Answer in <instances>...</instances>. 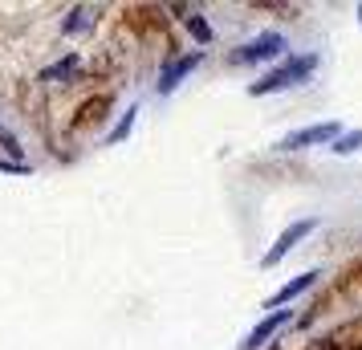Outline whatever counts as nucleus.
I'll list each match as a JSON object with an SVG mask.
<instances>
[{
	"label": "nucleus",
	"mask_w": 362,
	"mask_h": 350,
	"mask_svg": "<svg viewBox=\"0 0 362 350\" xmlns=\"http://www.w3.org/2000/svg\"><path fill=\"white\" fill-rule=\"evenodd\" d=\"M317 53H293L289 62H281L273 74H264L261 82L248 86V98H261V94H277V90H289V86H301L305 78H310L313 69H317Z\"/></svg>",
	"instance_id": "nucleus-1"
},
{
	"label": "nucleus",
	"mask_w": 362,
	"mask_h": 350,
	"mask_svg": "<svg viewBox=\"0 0 362 350\" xmlns=\"http://www.w3.org/2000/svg\"><path fill=\"white\" fill-rule=\"evenodd\" d=\"M338 139H342V127L338 122H313L305 131L285 134L277 143V151H305V147H322V143H338Z\"/></svg>",
	"instance_id": "nucleus-2"
},
{
	"label": "nucleus",
	"mask_w": 362,
	"mask_h": 350,
	"mask_svg": "<svg viewBox=\"0 0 362 350\" xmlns=\"http://www.w3.org/2000/svg\"><path fill=\"white\" fill-rule=\"evenodd\" d=\"M277 53H285V37L261 33V37H252V41H245V45L236 49V62H240V66H252V62H269V57H277Z\"/></svg>",
	"instance_id": "nucleus-3"
},
{
	"label": "nucleus",
	"mask_w": 362,
	"mask_h": 350,
	"mask_svg": "<svg viewBox=\"0 0 362 350\" xmlns=\"http://www.w3.org/2000/svg\"><path fill=\"white\" fill-rule=\"evenodd\" d=\"M199 62H204V53H199V49L196 53H183V57H175V62H167V66L159 69V82H155V90H159V94H175V90H180V82L199 66Z\"/></svg>",
	"instance_id": "nucleus-4"
},
{
	"label": "nucleus",
	"mask_w": 362,
	"mask_h": 350,
	"mask_svg": "<svg viewBox=\"0 0 362 350\" xmlns=\"http://www.w3.org/2000/svg\"><path fill=\"white\" fill-rule=\"evenodd\" d=\"M313 228H317V220H297V224H289V228H285V233L277 236V245H273V249L264 252V261H261V265H264V269H273V265L281 261V257H285V252L293 249V245L301 240V236H310Z\"/></svg>",
	"instance_id": "nucleus-5"
},
{
	"label": "nucleus",
	"mask_w": 362,
	"mask_h": 350,
	"mask_svg": "<svg viewBox=\"0 0 362 350\" xmlns=\"http://www.w3.org/2000/svg\"><path fill=\"white\" fill-rule=\"evenodd\" d=\"M289 310H273V314L269 317H261V322H257V326H252V330L245 334V342H240V350H257V346H264V342H269V338H273V334L281 330V326H285V322H289Z\"/></svg>",
	"instance_id": "nucleus-6"
},
{
	"label": "nucleus",
	"mask_w": 362,
	"mask_h": 350,
	"mask_svg": "<svg viewBox=\"0 0 362 350\" xmlns=\"http://www.w3.org/2000/svg\"><path fill=\"white\" fill-rule=\"evenodd\" d=\"M317 277H322V273H317V269H310V273H301V277H293V281H285L277 293L269 298V310H277V305H285V301L301 298L305 289H313V281H317Z\"/></svg>",
	"instance_id": "nucleus-7"
},
{
	"label": "nucleus",
	"mask_w": 362,
	"mask_h": 350,
	"mask_svg": "<svg viewBox=\"0 0 362 350\" xmlns=\"http://www.w3.org/2000/svg\"><path fill=\"white\" fill-rule=\"evenodd\" d=\"M74 69H78V57H74V53H69V57H66V62H53V66H45V69H41V82H66V78H69V74H74Z\"/></svg>",
	"instance_id": "nucleus-8"
},
{
	"label": "nucleus",
	"mask_w": 362,
	"mask_h": 350,
	"mask_svg": "<svg viewBox=\"0 0 362 350\" xmlns=\"http://www.w3.org/2000/svg\"><path fill=\"white\" fill-rule=\"evenodd\" d=\"M329 151H334V155H354V151H362V131H346Z\"/></svg>",
	"instance_id": "nucleus-9"
},
{
	"label": "nucleus",
	"mask_w": 362,
	"mask_h": 350,
	"mask_svg": "<svg viewBox=\"0 0 362 350\" xmlns=\"http://www.w3.org/2000/svg\"><path fill=\"white\" fill-rule=\"evenodd\" d=\"M134 115H139V106H131L127 115L118 118V127H115V131H110V134H106V143H122V139L131 134V127H134Z\"/></svg>",
	"instance_id": "nucleus-10"
},
{
	"label": "nucleus",
	"mask_w": 362,
	"mask_h": 350,
	"mask_svg": "<svg viewBox=\"0 0 362 350\" xmlns=\"http://www.w3.org/2000/svg\"><path fill=\"white\" fill-rule=\"evenodd\" d=\"M90 25H94V21H90V13H86V8H74V13H69V21L62 25V33H82V29H90Z\"/></svg>",
	"instance_id": "nucleus-11"
},
{
	"label": "nucleus",
	"mask_w": 362,
	"mask_h": 350,
	"mask_svg": "<svg viewBox=\"0 0 362 350\" xmlns=\"http://www.w3.org/2000/svg\"><path fill=\"white\" fill-rule=\"evenodd\" d=\"M187 29L196 33L199 45H208V41H212V25H208V21L199 17V13H192V17H187Z\"/></svg>",
	"instance_id": "nucleus-12"
},
{
	"label": "nucleus",
	"mask_w": 362,
	"mask_h": 350,
	"mask_svg": "<svg viewBox=\"0 0 362 350\" xmlns=\"http://www.w3.org/2000/svg\"><path fill=\"white\" fill-rule=\"evenodd\" d=\"M0 171H17V175H25L29 167H25V163H0Z\"/></svg>",
	"instance_id": "nucleus-13"
},
{
	"label": "nucleus",
	"mask_w": 362,
	"mask_h": 350,
	"mask_svg": "<svg viewBox=\"0 0 362 350\" xmlns=\"http://www.w3.org/2000/svg\"><path fill=\"white\" fill-rule=\"evenodd\" d=\"M358 17H362V4H358Z\"/></svg>",
	"instance_id": "nucleus-14"
}]
</instances>
